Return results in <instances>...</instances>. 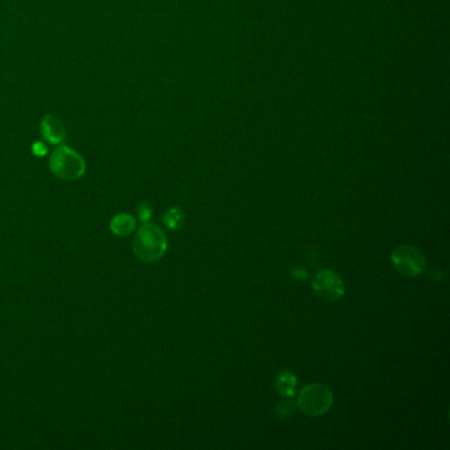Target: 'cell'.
Segmentation results:
<instances>
[{
  "label": "cell",
  "mask_w": 450,
  "mask_h": 450,
  "mask_svg": "<svg viewBox=\"0 0 450 450\" xmlns=\"http://www.w3.org/2000/svg\"><path fill=\"white\" fill-rule=\"evenodd\" d=\"M134 254L144 263H155L161 259L168 249V241L163 230L154 224H144L134 239Z\"/></svg>",
  "instance_id": "6da1fadb"
},
{
  "label": "cell",
  "mask_w": 450,
  "mask_h": 450,
  "mask_svg": "<svg viewBox=\"0 0 450 450\" xmlns=\"http://www.w3.org/2000/svg\"><path fill=\"white\" fill-rule=\"evenodd\" d=\"M334 401L333 392L325 384L312 383L305 386L297 396V408L305 415L317 417L329 411Z\"/></svg>",
  "instance_id": "7a4b0ae2"
},
{
  "label": "cell",
  "mask_w": 450,
  "mask_h": 450,
  "mask_svg": "<svg viewBox=\"0 0 450 450\" xmlns=\"http://www.w3.org/2000/svg\"><path fill=\"white\" fill-rule=\"evenodd\" d=\"M391 261L399 274L404 276H419L426 267L424 254L411 244H401L394 249L391 252Z\"/></svg>",
  "instance_id": "3957f363"
},
{
  "label": "cell",
  "mask_w": 450,
  "mask_h": 450,
  "mask_svg": "<svg viewBox=\"0 0 450 450\" xmlns=\"http://www.w3.org/2000/svg\"><path fill=\"white\" fill-rule=\"evenodd\" d=\"M51 169L59 179L71 181L85 174V163L79 154L70 148L61 147L51 157Z\"/></svg>",
  "instance_id": "277c9868"
},
{
  "label": "cell",
  "mask_w": 450,
  "mask_h": 450,
  "mask_svg": "<svg viewBox=\"0 0 450 450\" xmlns=\"http://www.w3.org/2000/svg\"><path fill=\"white\" fill-rule=\"evenodd\" d=\"M312 288L321 300L333 303L345 294V283L337 272L331 269H322L313 279Z\"/></svg>",
  "instance_id": "5b68a950"
},
{
  "label": "cell",
  "mask_w": 450,
  "mask_h": 450,
  "mask_svg": "<svg viewBox=\"0 0 450 450\" xmlns=\"http://www.w3.org/2000/svg\"><path fill=\"white\" fill-rule=\"evenodd\" d=\"M297 386V376L291 370L280 372L275 381V390L283 398H294Z\"/></svg>",
  "instance_id": "8992f818"
},
{
  "label": "cell",
  "mask_w": 450,
  "mask_h": 450,
  "mask_svg": "<svg viewBox=\"0 0 450 450\" xmlns=\"http://www.w3.org/2000/svg\"><path fill=\"white\" fill-rule=\"evenodd\" d=\"M136 226V221L134 216L130 214H119V216H114L110 229L114 234L118 236H127L130 235Z\"/></svg>",
  "instance_id": "52a82bcc"
},
{
  "label": "cell",
  "mask_w": 450,
  "mask_h": 450,
  "mask_svg": "<svg viewBox=\"0 0 450 450\" xmlns=\"http://www.w3.org/2000/svg\"><path fill=\"white\" fill-rule=\"evenodd\" d=\"M185 221V214L180 208L169 209L164 216H163V222L169 230H179L181 229Z\"/></svg>",
  "instance_id": "ba28073f"
},
{
  "label": "cell",
  "mask_w": 450,
  "mask_h": 450,
  "mask_svg": "<svg viewBox=\"0 0 450 450\" xmlns=\"http://www.w3.org/2000/svg\"><path fill=\"white\" fill-rule=\"evenodd\" d=\"M294 412H296V406L291 400H283L277 403L274 409V414L279 420H288L294 415Z\"/></svg>",
  "instance_id": "9c48e42d"
},
{
  "label": "cell",
  "mask_w": 450,
  "mask_h": 450,
  "mask_svg": "<svg viewBox=\"0 0 450 450\" xmlns=\"http://www.w3.org/2000/svg\"><path fill=\"white\" fill-rule=\"evenodd\" d=\"M44 135L52 143H60L64 138V130L57 129L54 123H45L43 129Z\"/></svg>",
  "instance_id": "30bf717a"
},
{
  "label": "cell",
  "mask_w": 450,
  "mask_h": 450,
  "mask_svg": "<svg viewBox=\"0 0 450 450\" xmlns=\"http://www.w3.org/2000/svg\"><path fill=\"white\" fill-rule=\"evenodd\" d=\"M139 219L144 224H147L148 221L152 218V208L148 202H141L138 206Z\"/></svg>",
  "instance_id": "8fae6325"
},
{
  "label": "cell",
  "mask_w": 450,
  "mask_h": 450,
  "mask_svg": "<svg viewBox=\"0 0 450 450\" xmlns=\"http://www.w3.org/2000/svg\"><path fill=\"white\" fill-rule=\"evenodd\" d=\"M34 152H35L36 155L41 156V155H45V152H46V147L43 146L41 143H36L35 147H34Z\"/></svg>",
  "instance_id": "7c38bea8"
}]
</instances>
